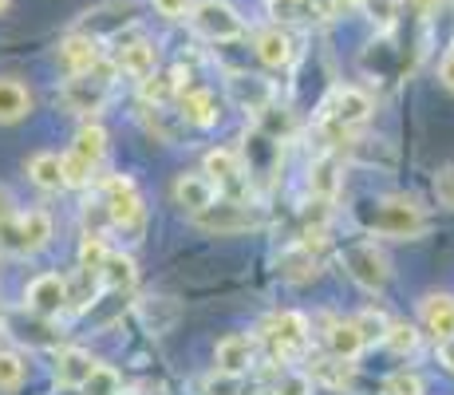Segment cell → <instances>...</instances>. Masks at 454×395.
I'll return each mask as SVG.
<instances>
[{
	"instance_id": "cell-19",
	"label": "cell",
	"mask_w": 454,
	"mask_h": 395,
	"mask_svg": "<svg viewBox=\"0 0 454 395\" xmlns=\"http://www.w3.org/2000/svg\"><path fill=\"white\" fill-rule=\"evenodd\" d=\"M206 174L214 178V186L217 190H238L241 182V174H246V166H241V158L233 154V151H209L206 154Z\"/></svg>"
},
{
	"instance_id": "cell-34",
	"label": "cell",
	"mask_w": 454,
	"mask_h": 395,
	"mask_svg": "<svg viewBox=\"0 0 454 395\" xmlns=\"http://www.w3.org/2000/svg\"><path fill=\"white\" fill-rule=\"evenodd\" d=\"M273 395H312L309 372H281V380L273 383Z\"/></svg>"
},
{
	"instance_id": "cell-23",
	"label": "cell",
	"mask_w": 454,
	"mask_h": 395,
	"mask_svg": "<svg viewBox=\"0 0 454 395\" xmlns=\"http://www.w3.org/2000/svg\"><path fill=\"white\" fill-rule=\"evenodd\" d=\"M72 154H80L83 162L95 170V166L107 158V130H103L99 122H83L80 135H75V143H72Z\"/></svg>"
},
{
	"instance_id": "cell-22",
	"label": "cell",
	"mask_w": 454,
	"mask_h": 395,
	"mask_svg": "<svg viewBox=\"0 0 454 395\" xmlns=\"http://www.w3.org/2000/svg\"><path fill=\"white\" fill-rule=\"evenodd\" d=\"M32 111V95L20 79H0V122H20Z\"/></svg>"
},
{
	"instance_id": "cell-26",
	"label": "cell",
	"mask_w": 454,
	"mask_h": 395,
	"mask_svg": "<svg viewBox=\"0 0 454 395\" xmlns=\"http://www.w3.org/2000/svg\"><path fill=\"white\" fill-rule=\"evenodd\" d=\"M257 56H261V64H269V67H285L293 59V40L285 36L281 28H265L257 36Z\"/></svg>"
},
{
	"instance_id": "cell-18",
	"label": "cell",
	"mask_w": 454,
	"mask_h": 395,
	"mask_svg": "<svg viewBox=\"0 0 454 395\" xmlns=\"http://www.w3.org/2000/svg\"><path fill=\"white\" fill-rule=\"evenodd\" d=\"M368 348V336H364V328L356 320H336L328 328V352L340 356V359H356Z\"/></svg>"
},
{
	"instance_id": "cell-7",
	"label": "cell",
	"mask_w": 454,
	"mask_h": 395,
	"mask_svg": "<svg viewBox=\"0 0 454 395\" xmlns=\"http://www.w3.org/2000/svg\"><path fill=\"white\" fill-rule=\"evenodd\" d=\"M372 225H375V233H387V237H415L427 230V217L411 198H387L375 206Z\"/></svg>"
},
{
	"instance_id": "cell-1",
	"label": "cell",
	"mask_w": 454,
	"mask_h": 395,
	"mask_svg": "<svg viewBox=\"0 0 454 395\" xmlns=\"http://www.w3.org/2000/svg\"><path fill=\"white\" fill-rule=\"evenodd\" d=\"M103 214H107L111 225H119L123 233H143L146 225V206H143V194H138L135 178L127 174H115V178L103 182Z\"/></svg>"
},
{
	"instance_id": "cell-37",
	"label": "cell",
	"mask_w": 454,
	"mask_h": 395,
	"mask_svg": "<svg viewBox=\"0 0 454 395\" xmlns=\"http://www.w3.org/2000/svg\"><path fill=\"white\" fill-rule=\"evenodd\" d=\"M434 198H439V206L454 209V162L434 174Z\"/></svg>"
},
{
	"instance_id": "cell-2",
	"label": "cell",
	"mask_w": 454,
	"mask_h": 395,
	"mask_svg": "<svg viewBox=\"0 0 454 395\" xmlns=\"http://www.w3.org/2000/svg\"><path fill=\"white\" fill-rule=\"evenodd\" d=\"M51 241V217L43 209L0 217V249L8 253H40Z\"/></svg>"
},
{
	"instance_id": "cell-21",
	"label": "cell",
	"mask_w": 454,
	"mask_h": 395,
	"mask_svg": "<svg viewBox=\"0 0 454 395\" xmlns=\"http://www.w3.org/2000/svg\"><path fill=\"white\" fill-rule=\"evenodd\" d=\"M352 359H340V356H320L309 364V380L317 383H328V388H352Z\"/></svg>"
},
{
	"instance_id": "cell-9",
	"label": "cell",
	"mask_w": 454,
	"mask_h": 395,
	"mask_svg": "<svg viewBox=\"0 0 454 395\" xmlns=\"http://www.w3.org/2000/svg\"><path fill=\"white\" fill-rule=\"evenodd\" d=\"M253 356H257V348H253V336L246 332H230V336L217 340L214 348V367L222 375H241L253 367Z\"/></svg>"
},
{
	"instance_id": "cell-28",
	"label": "cell",
	"mask_w": 454,
	"mask_h": 395,
	"mask_svg": "<svg viewBox=\"0 0 454 395\" xmlns=\"http://www.w3.org/2000/svg\"><path fill=\"white\" fill-rule=\"evenodd\" d=\"M135 261H130L127 257V253H115V249H111L107 253V261H103V269H99V280H103V285H107V288H130V285H135Z\"/></svg>"
},
{
	"instance_id": "cell-25",
	"label": "cell",
	"mask_w": 454,
	"mask_h": 395,
	"mask_svg": "<svg viewBox=\"0 0 454 395\" xmlns=\"http://www.w3.org/2000/svg\"><path fill=\"white\" fill-rule=\"evenodd\" d=\"M233 95H238V103L246 111H265L269 99H273V87L261 75H238L233 79Z\"/></svg>"
},
{
	"instance_id": "cell-40",
	"label": "cell",
	"mask_w": 454,
	"mask_h": 395,
	"mask_svg": "<svg viewBox=\"0 0 454 395\" xmlns=\"http://www.w3.org/2000/svg\"><path fill=\"white\" fill-rule=\"evenodd\" d=\"M439 364L447 367V372H454V336L439 340Z\"/></svg>"
},
{
	"instance_id": "cell-4",
	"label": "cell",
	"mask_w": 454,
	"mask_h": 395,
	"mask_svg": "<svg viewBox=\"0 0 454 395\" xmlns=\"http://www.w3.org/2000/svg\"><path fill=\"white\" fill-rule=\"evenodd\" d=\"M194 225L214 237H230V233H246V230H257L261 225V214L246 201L230 198V201H214L206 206L202 214H194Z\"/></svg>"
},
{
	"instance_id": "cell-5",
	"label": "cell",
	"mask_w": 454,
	"mask_h": 395,
	"mask_svg": "<svg viewBox=\"0 0 454 395\" xmlns=\"http://www.w3.org/2000/svg\"><path fill=\"white\" fill-rule=\"evenodd\" d=\"M190 20H194V28L206 40H217V43L246 36V20L225 0H198V4H190Z\"/></svg>"
},
{
	"instance_id": "cell-36",
	"label": "cell",
	"mask_w": 454,
	"mask_h": 395,
	"mask_svg": "<svg viewBox=\"0 0 454 395\" xmlns=\"http://www.w3.org/2000/svg\"><path fill=\"white\" fill-rule=\"evenodd\" d=\"M64 182L67 186H83V182H91V166H87L80 154H72V151L64 154Z\"/></svg>"
},
{
	"instance_id": "cell-35",
	"label": "cell",
	"mask_w": 454,
	"mask_h": 395,
	"mask_svg": "<svg viewBox=\"0 0 454 395\" xmlns=\"http://www.w3.org/2000/svg\"><path fill=\"white\" fill-rule=\"evenodd\" d=\"M383 388H387V395H423V380L415 372H391Z\"/></svg>"
},
{
	"instance_id": "cell-14",
	"label": "cell",
	"mask_w": 454,
	"mask_h": 395,
	"mask_svg": "<svg viewBox=\"0 0 454 395\" xmlns=\"http://www.w3.org/2000/svg\"><path fill=\"white\" fill-rule=\"evenodd\" d=\"M178 115L190 122V127H214L217 122V115H222V111H217V99L209 91H202V87H186V91L178 95Z\"/></svg>"
},
{
	"instance_id": "cell-6",
	"label": "cell",
	"mask_w": 454,
	"mask_h": 395,
	"mask_svg": "<svg viewBox=\"0 0 454 395\" xmlns=\"http://www.w3.org/2000/svg\"><path fill=\"white\" fill-rule=\"evenodd\" d=\"M265 336L269 344H273V352L285 359V364H293V359H301L304 352H309V316L304 312H277L273 320L265 324Z\"/></svg>"
},
{
	"instance_id": "cell-27",
	"label": "cell",
	"mask_w": 454,
	"mask_h": 395,
	"mask_svg": "<svg viewBox=\"0 0 454 395\" xmlns=\"http://www.w3.org/2000/svg\"><path fill=\"white\" fill-rule=\"evenodd\" d=\"M309 190H312V194H317L320 201L336 198V190H340V166H336V158H320V162H312V170H309Z\"/></svg>"
},
{
	"instance_id": "cell-43",
	"label": "cell",
	"mask_w": 454,
	"mask_h": 395,
	"mask_svg": "<svg viewBox=\"0 0 454 395\" xmlns=\"http://www.w3.org/2000/svg\"><path fill=\"white\" fill-rule=\"evenodd\" d=\"M4 8H8V0H0V12H4Z\"/></svg>"
},
{
	"instance_id": "cell-38",
	"label": "cell",
	"mask_w": 454,
	"mask_h": 395,
	"mask_svg": "<svg viewBox=\"0 0 454 395\" xmlns=\"http://www.w3.org/2000/svg\"><path fill=\"white\" fill-rule=\"evenodd\" d=\"M154 12L166 16V20H186L190 16V0H151Z\"/></svg>"
},
{
	"instance_id": "cell-30",
	"label": "cell",
	"mask_w": 454,
	"mask_h": 395,
	"mask_svg": "<svg viewBox=\"0 0 454 395\" xmlns=\"http://www.w3.org/2000/svg\"><path fill=\"white\" fill-rule=\"evenodd\" d=\"M119 388H123V383H119V372H115V367L95 364V372L83 380L80 391H83V395H119Z\"/></svg>"
},
{
	"instance_id": "cell-29",
	"label": "cell",
	"mask_w": 454,
	"mask_h": 395,
	"mask_svg": "<svg viewBox=\"0 0 454 395\" xmlns=\"http://www.w3.org/2000/svg\"><path fill=\"white\" fill-rule=\"evenodd\" d=\"M143 320L154 332H170L174 320H178V304L166 301V296H151V301H143Z\"/></svg>"
},
{
	"instance_id": "cell-42",
	"label": "cell",
	"mask_w": 454,
	"mask_h": 395,
	"mask_svg": "<svg viewBox=\"0 0 454 395\" xmlns=\"http://www.w3.org/2000/svg\"><path fill=\"white\" fill-rule=\"evenodd\" d=\"M8 214H16V209H12V194L0 186V217H8Z\"/></svg>"
},
{
	"instance_id": "cell-32",
	"label": "cell",
	"mask_w": 454,
	"mask_h": 395,
	"mask_svg": "<svg viewBox=\"0 0 454 395\" xmlns=\"http://www.w3.org/2000/svg\"><path fill=\"white\" fill-rule=\"evenodd\" d=\"M383 344H387L395 356H411L415 348H419L415 324H387V332H383Z\"/></svg>"
},
{
	"instance_id": "cell-20",
	"label": "cell",
	"mask_w": 454,
	"mask_h": 395,
	"mask_svg": "<svg viewBox=\"0 0 454 395\" xmlns=\"http://www.w3.org/2000/svg\"><path fill=\"white\" fill-rule=\"evenodd\" d=\"M119 67L135 79H151L154 67H159V51L146 40H130V43H123V51H119Z\"/></svg>"
},
{
	"instance_id": "cell-16",
	"label": "cell",
	"mask_w": 454,
	"mask_h": 395,
	"mask_svg": "<svg viewBox=\"0 0 454 395\" xmlns=\"http://www.w3.org/2000/svg\"><path fill=\"white\" fill-rule=\"evenodd\" d=\"M59 59L72 75H83L91 67H99V43H95V36H67L59 43Z\"/></svg>"
},
{
	"instance_id": "cell-11",
	"label": "cell",
	"mask_w": 454,
	"mask_h": 395,
	"mask_svg": "<svg viewBox=\"0 0 454 395\" xmlns=\"http://www.w3.org/2000/svg\"><path fill=\"white\" fill-rule=\"evenodd\" d=\"M174 201H178L190 217L202 214L206 206H214L217 201L214 178H209V174H178V178H174Z\"/></svg>"
},
{
	"instance_id": "cell-17",
	"label": "cell",
	"mask_w": 454,
	"mask_h": 395,
	"mask_svg": "<svg viewBox=\"0 0 454 395\" xmlns=\"http://www.w3.org/2000/svg\"><path fill=\"white\" fill-rule=\"evenodd\" d=\"M95 372V359L83 352V348H64V352H56V380L64 383V388H83V380Z\"/></svg>"
},
{
	"instance_id": "cell-15",
	"label": "cell",
	"mask_w": 454,
	"mask_h": 395,
	"mask_svg": "<svg viewBox=\"0 0 454 395\" xmlns=\"http://www.w3.org/2000/svg\"><path fill=\"white\" fill-rule=\"evenodd\" d=\"M28 178L36 182L40 190H48V194H56V190H64L67 182H64V154H56V151H40V154H32L28 158Z\"/></svg>"
},
{
	"instance_id": "cell-41",
	"label": "cell",
	"mask_w": 454,
	"mask_h": 395,
	"mask_svg": "<svg viewBox=\"0 0 454 395\" xmlns=\"http://www.w3.org/2000/svg\"><path fill=\"white\" fill-rule=\"evenodd\" d=\"M407 4H411L415 12H434V8H439L442 0H407Z\"/></svg>"
},
{
	"instance_id": "cell-12",
	"label": "cell",
	"mask_w": 454,
	"mask_h": 395,
	"mask_svg": "<svg viewBox=\"0 0 454 395\" xmlns=\"http://www.w3.org/2000/svg\"><path fill=\"white\" fill-rule=\"evenodd\" d=\"M24 301H28V309H32V312H40V316H56V312L67 304V280L59 277V273H40V277L28 285Z\"/></svg>"
},
{
	"instance_id": "cell-13",
	"label": "cell",
	"mask_w": 454,
	"mask_h": 395,
	"mask_svg": "<svg viewBox=\"0 0 454 395\" xmlns=\"http://www.w3.org/2000/svg\"><path fill=\"white\" fill-rule=\"evenodd\" d=\"M419 320L434 340L454 336V296L450 293H427L419 301Z\"/></svg>"
},
{
	"instance_id": "cell-3",
	"label": "cell",
	"mask_w": 454,
	"mask_h": 395,
	"mask_svg": "<svg viewBox=\"0 0 454 395\" xmlns=\"http://www.w3.org/2000/svg\"><path fill=\"white\" fill-rule=\"evenodd\" d=\"M340 261H344L348 277L356 280L360 288H368V293H383L391 280V265L387 257H383V249L375 241H352L340 249Z\"/></svg>"
},
{
	"instance_id": "cell-8",
	"label": "cell",
	"mask_w": 454,
	"mask_h": 395,
	"mask_svg": "<svg viewBox=\"0 0 454 395\" xmlns=\"http://www.w3.org/2000/svg\"><path fill=\"white\" fill-rule=\"evenodd\" d=\"M107 91H111V79H91V72L83 75H72L64 87V107L72 111V115H95V111L107 103Z\"/></svg>"
},
{
	"instance_id": "cell-39",
	"label": "cell",
	"mask_w": 454,
	"mask_h": 395,
	"mask_svg": "<svg viewBox=\"0 0 454 395\" xmlns=\"http://www.w3.org/2000/svg\"><path fill=\"white\" fill-rule=\"evenodd\" d=\"M439 79H442V87L447 91H454V48L442 56V64H439Z\"/></svg>"
},
{
	"instance_id": "cell-24",
	"label": "cell",
	"mask_w": 454,
	"mask_h": 395,
	"mask_svg": "<svg viewBox=\"0 0 454 395\" xmlns=\"http://www.w3.org/2000/svg\"><path fill=\"white\" fill-rule=\"evenodd\" d=\"M281 277L293 280V285H304V280L317 277V257H312V245H293V249L281 253Z\"/></svg>"
},
{
	"instance_id": "cell-10",
	"label": "cell",
	"mask_w": 454,
	"mask_h": 395,
	"mask_svg": "<svg viewBox=\"0 0 454 395\" xmlns=\"http://www.w3.org/2000/svg\"><path fill=\"white\" fill-rule=\"evenodd\" d=\"M372 115V99L356 87H340L336 95L325 103V119H332L336 127H360Z\"/></svg>"
},
{
	"instance_id": "cell-31",
	"label": "cell",
	"mask_w": 454,
	"mask_h": 395,
	"mask_svg": "<svg viewBox=\"0 0 454 395\" xmlns=\"http://www.w3.org/2000/svg\"><path fill=\"white\" fill-rule=\"evenodd\" d=\"M107 241H103V233H87L83 237V245H80V265H83V273H95L99 277V269H103V261H107Z\"/></svg>"
},
{
	"instance_id": "cell-33",
	"label": "cell",
	"mask_w": 454,
	"mask_h": 395,
	"mask_svg": "<svg viewBox=\"0 0 454 395\" xmlns=\"http://www.w3.org/2000/svg\"><path fill=\"white\" fill-rule=\"evenodd\" d=\"M24 375H28V367H24L20 356L0 352V391H16L24 383Z\"/></svg>"
}]
</instances>
